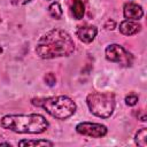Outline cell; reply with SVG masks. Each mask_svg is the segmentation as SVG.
Returning a JSON list of instances; mask_svg holds the SVG:
<instances>
[{"instance_id": "30bf717a", "label": "cell", "mask_w": 147, "mask_h": 147, "mask_svg": "<svg viewBox=\"0 0 147 147\" xmlns=\"http://www.w3.org/2000/svg\"><path fill=\"white\" fill-rule=\"evenodd\" d=\"M54 144L49 140H30V139H23L18 141V146H26V147H36V146H53Z\"/></svg>"}, {"instance_id": "6da1fadb", "label": "cell", "mask_w": 147, "mask_h": 147, "mask_svg": "<svg viewBox=\"0 0 147 147\" xmlns=\"http://www.w3.org/2000/svg\"><path fill=\"white\" fill-rule=\"evenodd\" d=\"M75 51L71 36L62 29H53L40 37L36 46V53L40 59L49 60L69 56Z\"/></svg>"}, {"instance_id": "8fae6325", "label": "cell", "mask_w": 147, "mask_h": 147, "mask_svg": "<svg viewBox=\"0 0 147 147\" xmlns=\"http://www.w3.org/2000/svg\"><path fill=\"white\" fill-rule=\"evenodd\" d=\"M71 10H72V14H74V16H75L76 20L83 18L84 13H85V7H84L83 1L82 0H75L74 3H72Z\"/></svg>"}, {"instance_id": "ffe728a7", "label": "cell", "mask_w": 147, "mask_h": 147, "mask_svg": "<svg viewBox=\"0 0 147 147\" xmlns=\"http://www.w3.org/2000/svg\"><path fill=\"white\" fill-rule=\"evenodd\" d=\"M0 21H1V18H0Z\"/></svg>"}, {"instance_id": "8992f818", "label": "cell", "mask_w": 147, "mask_h": 147, "mask_svg": "<svg viewBox=\"0 0 147 147\" xmlns=\"http://www.w3.org/2000/svg\"><path fill=\"white\" fill-rule=\"evenodd\" d=\"M76 131L82 136H87L91 138H101L107 134V127L99 123L82 122L77 124Z\"/></svg>"}, {"instance_id": "9a60e30c", "label": "cell", "mask_w": 147, "mask_h": 147, "mask_svg": "<svg viewBox=\"0 0 147 147\" xmlns=\"http://www.w3.org/2000/svg\"><path fill=\"white\" fill-rule=\"evenodd\" d=\"M45 82L47 85L49 86H53L55 84V76L52 74V72H48L46 76H45Z\"/></svg>"}, {"instance_id": "5b68a950", "label": "cell", "mask_w": 147, "mask_h": 147, "mask_svg": "<svg viewBox=\"0 0 147 147\" xmlns=\"http://www.w3.org/2000/svg\"><path fill=\"white\" fill-rule=\"evenodd\" d=\"M105 54H106V59L110 62L118 63L122 67H131L132 65V62H133L132 54L118 44L109 45L106 48Z\"/></svg>"}, {"instance_id": "9c48e42d", "label": "cell", "mask_w": 147, "mask_h": 147, "mask_svg": "<svg viewBox=\"0 0 147 147\" xmlns=\"http://www.w3.org/2000/svg\"><path fill=\"white\" fill-rule=\"evenodd\" d=\"M141 30V25L133 20H125L119 24V31L125 36L137 34Z\"/></svg>"}, {"instance_id": "4fadbf2b", "label": "cell", "mask_w": 147, "mask_h": 147, "mask_svg": "<svg viewBox=\"0 0 147 147\" xmlns=\"http://www.w3.org/2000/svg\"><path fill=\"white\" fill-rule=\"evenodd\" d=\"M48 13L55 20H60L62 17V14H63L62 8H61V5L57 1H54L53 3H51V6L48 7Z\"/></svg>"}, {"instance_id": "7a4b0ae2", "label": "cell", "mask_w": 147, "mask_h": 147, "mask_svg": "<svg viewBox=\"0 0 147 147\" xmlns=\"http://www.w3.org/2000/svg\"><path fill=\"white\" fill-rule=\"evenodd\" d=\"M1 126L16 133L39 134L45 132L49 124L48 121L39 114L29 115H6L1 118Z\"/></svg>"}, {"instance_id": "ac0fdd59", "label": "cell", "mask_w": 147, "mask_h": 147, "mask_svg": "<svg viewBox=\"0 0 147 147\" xmlns=\"http://www.w3.org/2000/svg\"><path fill=\"white\" fill-rule=\"evenodd\" d=\"M0 146H9L10 147V144H8V142H1Z\"/></svg>"}, {"instance_id": "ba28073f", "label": "cell", "mask_w": 147, "mask_h": 147, "mask_svg": "<svg viewBox=\"0 0 147 147\" xmlns=\"http://www.w3.org/2000/svg\"><path fill=\"white\" fill-rule=\"evenodd\" d=\"M123 14H124V17H125L126 20L138 21L139 18L142 17L144 10H142L141 6H139V5L134 3V2H127V3L124 5Z\"/></svg>"}, {"instance_id": "52a82bcc", "label": "cell", "mask_w": 147, "mask_h": 147, "mask_svg": "<svg viewBox=\"0 0 147 147\" xmlns=\"http://www.w3.org/2000/svg\"><path fill=\"white\" fill-rule=\"evenodd\" d=\"M98 33V29L94 25H80L78 26L76 34L79 38V40H82L83 42L90 44L94 40L95 36Z\"/></svg>"}, {"instance_id": "e0dca14e", "label": "cell", "mask_w": 147, "mask_h": 147, "mask_svg": "<svg viewBox=\"0 0 147 147\" xmlns=\"http://www.w3.org/2000/svg\"><path fill=\"white\" fill-rule=\"evenodd\" d=\"M31 0H10V2L14 5V6H22V5H25L28 2H30Z\"/></svg>"}, {"instance_id": "3957f363", "label": "cell", "mask_w": 147, "mask_h": 147, "mask_svg": "<svg viewBox=\"0 0 147 147\" xmlns=\"http://www.w3.org/2000/svg\"><path fill=\"white\" fill-rule=\"evenodd\" d=\"M32 103L42 107L51 116L57 119H65L72 116L76 111V103L72 99L65 95H57L44 99H33Z\"/></svg>"}, {"instance_id": "d6986e66", "label": "cell", "mask_w": 147, "mask_h": 147, "mask_svg": "<svg viewBox=\"0 0 147 147\" xmlns=\"http://www.w3.org/2000/svg\"><path fill=\"white\" fill-rule=\"evenodd\" d=\"M1 53H2V47L0 46V54H1Z\"/></svg>"}, {"instance_id": "2e32d148", "label": "cell", "mask_w": 147, "mask_h": 147, "mask_svg": "<svg viewBox=\"0 0 147 147\" xmlns=\"http://www.w3.org/2000/svg\"><path fill=\"white\" fill-rule=\"evenodd\" d=\"M115 26H116V23H115L114 20H108V21L105 23V28H106V30H114Z\"/></svg>"}, {"instance_id": "277c9868", "label": "cell", "mask_w": 147, "mask_h": 147, "mask_svg": "<svg viewBox=\"0 0 147 147\" xmlns=\"http://www.w3.org/2000/svg\"><path fill=\"white\" fill-rule=\"evenodd\" d=\"M86 103L93 115L101 118H108L115 109V95L110 92H93L87 95Z\"/></svg>"}, {"instance_id": "5bb4252c", "label": "cell", "mask_w": 147, "mask_h": 147, "mask_svg": "<svg viewBox=\"0 0 147 147\" xmlns=\"http://www.w3.org/2000/svg\"><path fill=\"white\" fill-rule=\"evenodd\" d=\"M137 102H138V95L137 94L131 93V94H129V95L125 96V103L127 106H134Z\"/></svg>"}, {"instance_id": "7c38bea8", "label": "cell", "mask_w": 147, "mask_h": 147, "mask_svg": "<svg viewBox=\"0 0 147 147\" xmlns=\"http://www.w3.org/2000/svg\"><path fill=\"white\" fill-rule=\"evenodd\" d=\"M134 141L138 146H141V147H146L147 146V129L146 127H142L140 129L136 136H134Z\"/></svg>"}]
</instances>
